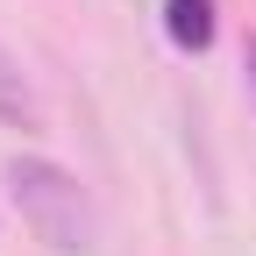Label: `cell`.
<instances>
[{"mask_svg": "<svg viewBox=\"0 0 256 256\" xmlns=\"http://www.w3.org/2000/svg\"><path fill=\"white\" fill-rule=\"evenodd\" d=\"M8 200L50 256H92L100 249V220H92L86 185L50 156H8Z\"/></svg>", "mask_w": 256, "mask_h": 256, "instance_id": "cell-1", "label": "cell"}, {"mask_svg": "<svg viewBox=\"0 0 256 256\" xmlns=\"http://www.w3.org/2000/svg\"><path fill=\"white\" fill-rule=\"evenodd\" d=\"M242 78H249V107H256V36L242 43Z\"/></svg>", "mask_w": 256, "mask_h": 256, "instance_id": "cell-4", "label": "cell"}, {"mask_svg": "<svg viewBox=\"0 0 256 256\" xmlns=\"http://www.w3.org/2000/svg\"><path fill=\"white\" fill-rule=\"evenodd\" d=\"M214 0H164V36L178 43V50H192V57H200L206 43H214Z\"/></svg>", "mask_w": 256, "mask_h": 256, "instance_id": "cell-2", "label": "cell"}, {"mask_svg": "<svg viewBox=\"0 0 256 256\" xmlns=\"http://www.w3.org/2000/svg\"><path fill=\"white\" fill-rule=\"evenodd\" d=\"M0 121H8V128H36V92H28L22 64L8 50H0Z\"/></svg>", "mask_w": 256, "mask_h": 256, "instance_id": "cell-3", "label": "cell"}]
</instances>
